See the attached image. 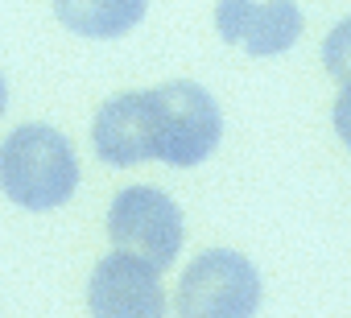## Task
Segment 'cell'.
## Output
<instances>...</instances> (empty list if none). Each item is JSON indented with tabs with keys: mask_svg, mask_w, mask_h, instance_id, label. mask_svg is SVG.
<instances>
[{
	"mask_svg": "<svg viewBox=\"0 0 351 318\" xmlns=\"http://www.w3.org/2000/svg\"><path fill=\"white\" fill-rule=\"evenodd\" d=\"M215 25L244 54L273 58L302 38V9L289 0H223L215 5Z\"/></svg>",
	"mask_w": 351,
	"mask_h": 318,
	"instance_id": "obj_6",
	"label": "cell"
},
{
	"mask_svg": "<svg viewBox=\"0 0 351 318\" xmlns=\"http://www.w3.org/2000/svg\"><path fill=\"white\" fill-rule=\"evenodd\" d=\"M79 186L75 145L50 124H21L0 140V191L25 211H54Z\"/></svg>",
	"mask_w": 351,
	"mask_h": 318,
	"instance_id": "obj_1",
	"label": "cell"
},
{
	"mask_svg": "<svg viewBox=\"0 0 351 318\" xmlns=\"http://www.w3.org/2000/svg\"><path fill=\"white\" fill-rule=\"evenodd\" d=\"M108 236L116 252L161 273L182 252V207L157 186H124L108 207Z\"/></svg>",
	"mask_w": 351,
	"mask_h": 318,
	"instance_id": "obj_3",
	"label": "cell"
},
{
	"mask_svg": "<svg viewBox=\"0 0 351 318\" xmlns=\"http://www.w3.org/2000/svg\"><path fill=\"white\" fill-rule=\"evenodd\" d=\"M54 17L83 38H120L145 17V5L141 0H66V5H54Z\"/></svg>",
	"mask_w": 351,
	"mask_h": 318,
	"instance_id": "obj_8",
	"label": "cell"
},
{
	"mask_svg": "<svg viewBox=\"0 0 351 318\" xmlns=\"http://www.w3.org/2000/svg\"><path fill=\"white\" fill-rule=\"evenodd\" d=\"M87 306L95 318H165V289L157 269L112 252L91 269Z\"/></svg>",
	"mask_w": 351,
	"mask_h": 318,
	"instance_id": "obj_5",
	"label": "cell"
},
{
	"mask_svg": "<svg viewBox=\"0 0 351 318\" xmlns=\"http://www.w3.org/2000/svg\"><path fill=\"white\" fill-rule=\"evenodd\" d=\"M5 103H9V83H5V75H0V112H5Z\"/></svg>",
	"mask_w": 351,
	"mask_h": 318,
	"instance_id": "obj_11",
	"label": "cell"
},
{
	"mask_svg": "<svg viewBox=\"0 0 351 318\" xmlns=\"http://www.w3.org/2000/svg\"><path fill=\"white\" fill-rule=\"evenodd\" d=\"M153 120H157V162L165 166H199L215 153L223 136V112L207 87L191 79H173L149 91Z\"/></svg>",
	"mask_w": 351,
	"mask_h": 318,
	"instance_id": "obj_2",
	"label": "cell"
},
{
	"mask_svg": "<svg viewBox=\"0 0 351 318\" xmlns=\"http://www.w3.org/2000/svg\"><path fill=\"white\" fill-rule=\"evenodd\" d=\"M322 62L330 71V79H339L343 87H351V17H343L326 42H322Z\"/></svg>",
	"mask_w": 351,
	"mask_h": 318,
	"instance_id": "obj_9",
	"label": "cell"
},
{
	"mask_svg": "<svg viewBox=\"0 0 351 318\" xmlns=\"http://www.w3.org/2000/svg\"><path fill=\"white\" fill-rule=\"evenodd\" d=\"M330 120H335V132H339V140L351 149V87H343V91H339Z\"/></svg>",
	"mask_w": 351,
	"mask_h": 318,
	"instance_id": "obj_10",
	"label": "cell"
},
{
	"mask_svg": "<svg viewBox=\"0 0 351 318\" xmlns=\"http://www.w3.org/2000/svg\"><path fill=\"white\" fill-rule=\"evenodd\" d=\"M91 145L108 166H136L157 157V120L149 91H124L108 99L91 124Z\"/></svg>",
	"mask_w": 351,
	"mask_h": 318,
	"instance_id": "obj_7",
	"label": "cell"
},
{
	"mask_svg": "<svg viewBox=\"0 0 351 318\" xmlns=\"http://www.w3.org/2000/svg\"><path fill=\"white\" fill-rule=\"evenodd\" d=\"M265 285L248 256L232 248H207L191 260L178 285L182 318H252L261 310Z\"/></svg>",
	"mask_w": 351,
	"mask_h": 318,
	"instance_id": "obj_4",
	"label": "cell"
}]
</instances>
